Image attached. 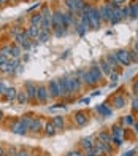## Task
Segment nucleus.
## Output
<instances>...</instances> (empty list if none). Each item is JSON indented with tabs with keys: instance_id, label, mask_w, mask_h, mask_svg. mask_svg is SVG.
I'll list each match as a JSON object with an SVG mask.
<instances>
[{
	"instance_id": "f257e3e1",
	"label": "nucleus",
	"mask_w": 138,
	"mask_h": 156,
	"mask_svg": "<svg viewBox=\"0 0 138 156\" xmlns=\"http://www.w3.org/2000/svg\"><path fill=\"white\" fill-rule=\"evenodd\" d=\"M87 16L90 19V24H92L94 29H98V27H100V21H102L100 10H97V8H87Z\"/></svg>"
},
{
	"instance_id": "f03ea898",
	"label": "nucleus",
	"mask_w": 138,
	"mask_h": 156,
	"mask_svg": "<svg viewBox=\"0 0 138 156\" xmlns=\"http://www.w3.org/2000/svg\"><path fill=\"white\" fill-rule=\"evenodd\" d=\"M65 5L70 8V11L75 14V13H81L84 10V3L83 0H65Z\"/></svg>"
},
{
	"instance_id": "7ed1b4c3",
	"label": "nucleus",
	"mask_w": 138,
	"mask_h": 156,
	"mask_svg": "<svg viewBox=\"0 0 138 156\" xmlns=\"http://www.w3.org/2000/svg\"><path fill=\"white\" fill-rule=\"evenodd\" d=\"M114 6H116V5H113V3H106V5H103V8L100 10V16H102V19H105V21H110V18H111V14H113Z\"/></svg>"
},
{
	"instance_id": "20e7f679",
	"label": "nucleus",
	"mask_w": 138,
	"mask_h": 156,
	"mask_svg": "<svg viewBox=\"0 0 138 156\" xmlns=\"http://www.w3.org/2000/svg\"><path fill=\"white\" fill-rule=\"evenodd\" d=\"M48 94L51 97H60V89H59V83L57 80H53L48 84Z\"/></svg>"
},
{
	"instance_id": "39448f33",
	"label": "nucleus",
	"mask_w": 138,
	"mask_h": 156,
	"mask_svg": "<svg viewBox=\"0 0 138 156\" xmlns=\"http://www.w3.org/2000/svg\"><path fill=\"white\" fill-rule=\"evenodd\" d=\"M116 57H117V61L121 62V64H124V65H129L130 62V53L129 51H125V49H119V51L116 53Z\"/></svg>"
},
{
	"instance_id": "423d86ee",
	"label": "nucleus",
	"mask_w": 138,
	"mask_h": 156,
	"mask_svg": "<svg viewBox=\"0 0 138 156\" xmlns=\"http://www.w3.org/2000/svg\"><path fill=\"white\" fill-rule=\"evenodd\" d=\"M68 81V89H70V94H75V92L80 91V80L76 77H68L67 78Z\"/></svg>"
},
{
	"instance_id": "0eeeda50",
	"label": "nucleus",
	"mask_w": 138,
	"mask_h": 156,
	"mask_svg": "<svg viewBox=\"0 0 138 156\" xmlns=\"http://www.w3.org/2000/svg\"><path fill=\"white\" fill-rule=\"evenodd\" d=\"M11 131H13L14 134H18V135H26L29 129H27V127H26L21 121H16V123L13 124V126H11Z\"/></svg>"
},
{
	"instance_id": "6e6552de",
	"label": "nucleus",
	"mask_w": 138,
	"mask_h": 156,
	"mask_svg": "<svg viewBox=\"0 0 138 156\" xmlns=\"http://www.w3.org/2000/svg\"><path fill=\"white\" fill-rule=\"evenodd\" d=\"M57 83H59V89H60V96H68L70 89H68V81H67V78H59Z\"/></svg>"
},
{
	"instance_id": "1a4fd4ad",
	"label": "nucleus",
	"mask_w": 138,
	"mask_h": 156,
	"mask_svg": "<svg viewBox=\"0 0 138 156\" xmlns=\"http://www.w3.org/2000/svg\"><path fill=\"white\" fill-rule=\"evenodd\" d=\"M26 96L27 99H37V86L32 83H26Z\"/></svg>"
},
{
	"instance_id": "9d476101",
	"label": "nucleus",
	"mask_w": 138,
	"mask_h": 156,
	"mask_svg": "<svg viewBox=\"0 0 138 156\" xmlns=\"http://www.w3.org/2000/svg\"><path fill=\"white\" fill-rule=\"evenodd\" d=\"M48 89L45 86H38L37 88V100L38 102H46V99H48Z\"/></svg>"
},
{
	"instance_id": "9b49d317",
	"label": "nucleus",
	"mask_w": 138,
	"mask_h": 156,
	"mask_svg": "<svg viewBox=\"0 0 138 156\" xmlns=\"http://www.w3.org/2000/svg\"><path fill=\"white\" fill-rule=\"evenodd\" d=\"M87 115H86L84 112H78V113H75V123L78 124V126H84L86 123H87Z\"/></svg>"
},
{
	"instance_id": "f8f14e48",
	"label": "nucleus",
	"mask_w": 138,
	"mask_h": 156,
	"mask_svg": "<svg viewBox=\"0 0 138 156\" xmlns=\"http://www.w3.org/2000/svg\"><path fill=\"white\" fill-rule=\"evenodd\" d=\"M89 72H90V75H92V78L95 80V83L102 80V70L98 69V65H92V67L89 69Z\"/></svg>"
},
{
	"instance_id": "ddd939ff",
	"label": "nucleus",
	"mask_w": 138,
	"mask_h": 156,
	"mask_svg": "<svg viewBox=\"0 0 138 156\" xmlns=\"http://www.w3.org/2000/svg\"><path fill=\"white\" fill-rule=\"evenodd\" d=\"M121 19H122V13H121V10L114 6L113 14H111V18H110V22H111V24H116V22H119Z\"/></svg>"
},
{
	"instance_id": "4468645a",
	"label": "nucleus",
	"mask_w": 138,
	"mask_h": 156,
	"mask_svg": "<svg viewBox=\"0 0 138 156\" xmlns=\"http://www.w3.org/2000/svg\"><path fill=\"white\" fill-rule=\"evenodd\" d=\"M40 32H41L40 27H38V26H32V24H30L29 30H27V34H29V37H30V38H38Z\"/></svg>"
},
{
	"instance_id": "2eb2a0df",
	"label": "nucleus",
	"mask_w": 138,
	"mask_h": 156,
	"mask_svg": "<svg viewBox=\"0 0 138 156\" xmlns=\"http://www.w3.org/2000/svg\"><path fill=\"white\" fill-rule=\"evenodd\" d=\"M3 94H5V97H6V99H8V100H13V99H16V96H18V91H16V89H14V88H6Z\"/></svg>"
},
{
	"instance_id": "dca6fc26",
	"label": "nucleus",
	"mask_w": 138,
	"mask_h": 156,
	"mask_svg": "<svg viewBox=\"0 0 138 156\" xmlns=\"http://www.w3.org/2000/svg\"><path fill=\"white\" fill-rule=\"evenodd\" d=\"M97 112L100 113V115H103V116H111V108L106 107V105H103V104L97 107Z\"/></svg>"
},
{
	"instance_id": "f3484780",
	"label": "nucleus",
	"mask_w": 138,
	"mask_h": 156,
	"mask_svg": "<svg viewBox=\"0 0 138 156\" xmlns=\"http://www.w3.org/2000/svg\"><path fill=\"white\" fill-rule=\"evenodd\" d=\"M29 129L32 131V132H38V131L41 129V121H40V120H37V118H33L32 123H30V127H29Z\"/></svg>"
},
{
	"instance_id": "a211bd4d",
	"label": "nucleus",
	"mask_w": 138,
	"mask_h": 156,
	"mask_svg": "<svg viewBox=\"0 0 138 156\" xmlns=\"http://www.w3.org/2000/svg\"><path fill=\"white\" fill-rule=\"evenodd\" d=\"M41 21H43L41 13H37V14H33V16L30 18V24H32V26H38V27H40L41 26Z\"/></svg>"
},
{
	"instance_id": "6ab92c4d",
	"label": "nucleus",
	"mask_w": 138,
	"mask_h": 156,
	"mask_svg": "<svg viewBox=\"0 0 138 156\" xmlns=\"http://www.w3.org/2000/svg\"><path fill=\"white\" fill-rule=\"evenodd\" d=\"M81 147L84 148V150H92V147H94V142H92V139H90V137H86V139H83V140H81Z\"/></svg>"
},
{
	"instance_id": "aec40b11",
	"label": "nucleus",
	"mask_w": 138,
	"mask_h": 156,
	"mask_svg": "<svg viewBox=\"0 0 138 156\" xmlns=\"http://www.w3.org/2000/svg\"><path fill=\"white\" fill-rule=\"evenodd\" d=\"M106 62H108L111 67H116V65L119 64V61H117L116 54H108V56H106Z\"/></svg>"
},
{
	"instance_id": "412c9836",
	"label": "nucleus",
	"mask_w": 138,
	"mask_h": 156,
	"mask_svg": "<svg viewBox=\"0 0 138 156\" xmlns=\"http://www.w3.org/2000/svg\"><path fill=\"white\" fill-rule=\"evenodd\" d=\"M10 56L14 57V59H18V57L21 56V48H19V46H10Z\"/></svg>"
},
{
	"instance_id": "4be33fe9",
	"label": "nucleus",
	"mask_w": 138,
	"mask_h": 156,
	"mask_svg": "<svg viewBox=\"0 0 138 156\" xmlns=\"http://www.w3.org/2000/svg\"><path fill=\"white\" fill-rule=\"evenodd\" d=\"M56 126H54V124L53 123H48V124H46V126H45V132H46V135H54V134H56Z\"/></svg>"
},
{
	"instance_id": "5701e85b",
	"label": "nucleus",
	"mask_w": 138,
	"mask_h": 156,
	"mask_svg": "<svg viewBox=\"0 0 138 156\" xmlns=\"http://www.w3.org/2000/svg\"><path fill=\"white\" fill-rule=\"evenodd\" d=\"M53 124L56 126V129H62V127H64V120H62V116H54Z\"/></svg>"
},
{
	"instance_id": "b1692460",
	"label": "nucleus",
	"mask_w": 138,
	"mask_h": 156,
	"mask_svg": "<svg viewBox=\"0 0 138 156\" xmlns=\"http://www.w3.org/2000/svg\"><path fill=\"white\" fill-rule=\"evenodd\" d=\"M100 142H103V143H106V145H111V137H110L106 132H100Z\"/></svg>"
},
{
	"instance_id": "393cba45",
	"label": "nucleus",
	"mask_w": 138,
	"mask_h": 156,
	"mask_svg": "<svg viewBox=\"0 0 138 156\" xmlns=\"http://www.w3.org/2000/svg\"><path fill=\"white\" fill-rule=\"evenodd\" d=\"M124 104H125V100H124V97H122V96H116V97H114V105H116V108H122V107H124Z\"/></svg>"
},
{
	"instance_id": "a878e982",
	"label": "nucleus",
	"mask_w": 138,
	"mask_h": 156,
	"mask_svg": "<svg viewBox=\"0 0 138 156\" xmlns=\"http://www.w3.org/2000/svg\"><path fill=\"white\" fill-rule=\"evenodd\" d=\"M16 99H18V102H19V104H26V102H27V96H26V92H24V91L18 92Z\"/></svg>"
},
{
	"instance_id": "bb28decb",
	"label": "nucleus",
	"mask_w": 138,
	"mask_h": 156,
	"mask_svg": "<svg viewBox=\"0 0 138 156\" xmlns=\"http://www.w3.org/2000/svg\"><path fill=\"white\" fill-rule=\"evenodd\" d=\"M113 137L122 139V129L119 126H113Z\"/></svg>"
},
{
	"instance_id": "cd10ccee",
	"label": "nucleus",
	"mask_w": 138,
	"mask_h": 156,
	"mask_svg": "<svg viewBox=\"0 0 138 156\" xmlns=\"http://www.w3.org/2000/svg\"><path fill=\"white\" fill-rule=\"evenodd\" d=\"M129 10H130V16H132V18H138V3L132 5Z\"/></svg>"
},
{
	"instance_id": "c85d7f7f",
	"label": "nucleus",
	"mask_w": 138,
	"mask_h": 156,
	"mask_svg": "<svg viewBox=\"0 0 138 156\" xmlns=\"http://www.w3.org/2000/svg\"><path fill=\"white\" fill-rule=\"evenodd\" d=\"M100 70H103L105 73H111V65H110L106 61H103V62H102V69Z\"/></svg>"
},
{
	"instance_id": "c756f323",
	"label": "nucleus",
	"mask_w": 138,
	"mask_h": 156,
	"mask_svg": "<svg viewBox=\"0 0 138 156\" xmlns=\"http://www.w3.org/2000/svg\"><path fill=\"white\" fill-rule=\"evenodd\" d=\"M19 65V62L14 59V61H10L8 62V72H13V70H16V67Z\"/></svg>"
},
{
	"instance_id": "7c9ffc66",
	"label": "nucleus",
	"mask_w": 138,
	"mask_h": 156,
	"mask_svg": "<svg viewBox=\"0 0 138 156\" xmlns=\"http://www.w3.org/2000/svg\"><path fill=\"white\" fill-rule=\"evenodd\" d=\"M76 30H78V34H80V35H84V32H86V27L83 26V24H78V26H76Z\"/></svg>"
},
{
	"instance_id": "2f4dec72",
	"label": "nucleus",
	"mask_w": 138,
	"mask_h": 156,
	"mask_svg": "<svg viewBox=\"0 0 138 156\" xmlns=\"http://www.w3.org/2000/svg\"><path fill=\"white\" fill-rule=\"evenodd\" d=\"M48 34L49 32H40V35H38V37H40V40L41 42H48Z\"/></svg>"
},
{
	"instance_id": "473e14b6",
	"label": "nucleus",
	"mask_w": 138,
	"mask_h": 156,
	"mask_svg": "<svg viewBox=\"0 0 138 156\" xmlns=\"http://www.w3.org/2000/svg\"><path fill=\"white\" fill-rule=\"evenodd\" d=\"M110 77H111V80H113V81H117V80H119V75H117V73H114V72L110 73Z\"/></svg>"
},
{
	"instance_id": "72a5a7b5",
	"label": "nucleus",
	"mask_w": 138,
	"mask_h": 156,
	"mask_svg": "<svg viewBox=\"0 0 138 156\" xmlns=\"http://www.w3.org/2000/svg\"><path fill=\"white\" fill-rule=\"evenodd\" d=\"M124 123H125V124H133L132 116H125V118H124Z\"/></svg>"
},
{
	"instance_id": "f704fd0d",
	"label": "nucleus",
	"mask_w": 138,
	"mask_h": 156,
	"mask_svg": "<svg viewBox=\"0 0 138 156\" xmlns=\"http://www.w3.org/2000/svg\"><path fill=\"white\" fill-rule=\"evenodd\" d=\"M132 107H133V110H135V112H138V99H133Z\"/></svg>"
},
{
	"instance_id": "c9c22d12",
	"label": "nucleus",
	"mask_w": 138,
	"mask_h": 156,
	"mask_svg": "<svg viewBox=\"0 0 138 156\" xmlns=\"http://www.w3.org/2000/svg\"><path fill=\"white\" fill-rule=\"evenodd\" d=\"M6 62H8L6 56H2V54H0V64H6Z\"/></svg>"
},
{
	"instance_id": "e433bc0d",
	"label": "nucleus",
	"mask_w": 138,
	"mask_h": 156,
	"mask_svg": "<svg viewBox=\"0 0 138 156\" xmlns=\"http://www.w3.org/2000/svg\"><path fill=\"white\" fill-rule=\"evenodd\" d=\"M67 156H83V155L80 153V151H70V153L67 155Z\"/></svg>"
},
{
	"instance_id": "4c0bfd02",
	"label": "nucleus",
	"mask_w": 138,
	"mask_h": 156,
	"mask_svg": "<svg viewBox=\"0 0 138 156\" xmlns=\"http://www.w3.org/2000/svg\"><path fill=\"white\" fill-rule=\"evenodd\" d=\"M16 156H29V151H26V150H22V151H19V153Z\"/></svg>"
},
{
	"instance_id": "58836bf2",
	"label": "nucleus",
	"mask_w": 138,
	"mask_h": 156,
	"mask_svg": "<svg viewBox=\"0 0 138 156\" xmlns=\"http://www.w3.org/2000/svg\"><path fill=\"white\" fill-rule=\"evenodd\" d=\"M125 0H113V5H122Z\"/></svg>"
},
{
	"instance_id": "ea45409f",
	"label": "nucleus",
	"mask_w": 138,
	"mask_h": 156,
	"mask_svg": "<svg viewBox=\"0 0 138 156\" xmlns=\"http://www.w3.org/2000/svg\"><path fill=\"white\" fill-rule=\"evenodd\" d=\"M89 102H90L89 97H86V99H83V100H81V104H89Z\"/></svg>"
},
{
	"instance_id": "a19ab883",
	"label": "nucleus",
	"mask_w": 138,
	"mask_h": 156,
	"mask_svg": "<svg viewBox=\"0 0 138 156\" xmlns=\"http://www.w3.org/2000/svg\"><path fill=\"white\" fill-rule=\"evenodd\" d=\"M133 92H137V94H138V83L133 84Z\"/></svg>"
},
{
	"instance_id": "79ce46f5",
	"label": "nucleus",
	"mask_w": 138,
	"mask_h": 156,
	"mask_svg": "<svg viewBox=\"0 0 138 156\" xmlns=\"http://www.w3.org/2000/svg\"><path fill=\"white\" fill-rule=\"evenodd\" d=\"M135 54H137V56H138V42H137V43H135Z\"/></svg>"
},
{
	"instance_id": "37998d69",
	"label": "nucleus",
	"mask_w": 138,
	"mask_h": 156,
	"mask_svg": "<svg viewBox=\"0 0 138 156\" xmlns=\"http://www.w3.org/2000/svg\"><path fill=\"white\" fill-rule=\"evenodd\" d=\"M132 155H133V151H129V153H125L124 156H132Z\"/></svg>"
},
{
	"instance_id": "c03bdc74",
	"label": "nucleus",
	"mask_w": 138,
	"mask_h": 156,
	"mask_svg": "<svg viewBox=\"0 0 138 156\" xmlns=\"http://www.w3.org/2000/svg\"><path fill=\"white\" fill-rule=\"evenodd\" d=\"M3 153H5V151H3V148H2V147H0V156H2Z\"/></svg>"
},
{
	"instance_id": "a18cd8bd",
	"label": "nucleus",
	"mask_w": 138,
	"mask_h": 156,
	"mask_svg": "<svg viewBox=\"0 0 138 156\" xmlns=\"http://www.w3.org/2000/svg\"><path fill=\"white\" fill-rule=\"evenodd\" d=\"M135 132H137V134H138V123L135 124Z\"/></svg>"
},
{
	"instance_id": "49530a36",
	"label": "nucleus",
	"mask_w": 138,
	"mask_h": 156,
	"mask_svg": "<svg viewBox=\"0 0 138 156\" xmlns=\"http://www.w3.org/2000/svg\"><path fill=\"white\" fill-rule=\"evenodd\" d=\"M2 116H3V113H2V112H0V120H2Z\"/></svg>"
},
{
	"instance_id": "de8ad7c7",
	"label": "nucleus",
	"mask_w": 138,
	"mask_h": 156,
	"mask_svg": "<svg viewBox=\"0 0 138 156\" xmlns=\"http://www.w3.org/2000/svg\"><path fill=\"white\" fill-rule=\"evenodd\" d=\"M0 3H2V0H0Z\"/></svg>"
},
{
	"instance_id": "09e8293b",
	"label": "nucleus",
	"mask_w": 138,
	"mask_h": 156,
	"mask_svg": "<svg viewBox=\"0 0 138 156\" xmlns=\"http://www.w3.org/2000/svg\"><path fill=\"white\" fill-rule=\"evenodd\" d=\"M13 2H14V0H13Z\"/></svg>"
}]
</instances>
